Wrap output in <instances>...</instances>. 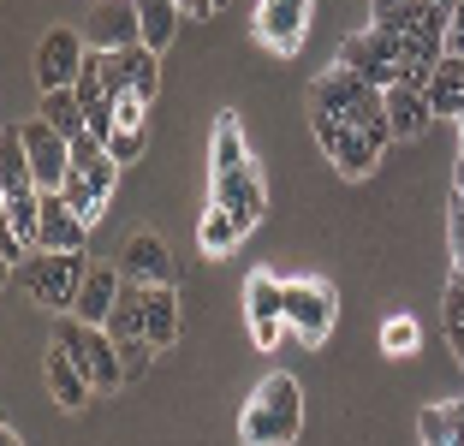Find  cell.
I'll list each match as a JSON object with an SVG mask.
<instances>
[{
  "label": "cell",
  "instance_id": "7a4b0ae2",
  "mask_svg": "<svg viewBox=\"0 0 464 446\" xmlns=\"http://www.w3.org/2000/svg\"><path fill=\"white\" fill-rule=\"evenodd\" d=\"M304 429V393L292 375H268L256 393H250L245 417H238V434H245L250 446H286L298 441Z\"/></svg>",
  "mask_w": 464,
  "mask_h": 446
},
{
  "label": "cell",
  "instance_id": "4fadbf2b",
  "mask_svg": "<svg viewBox=\"0 0 464 446\" xmlns=\"http://www.w3.org/2000/svg\"><path fill=\"white\" fill-rule=\"evenodd\" d=\"M215 203H227L232 215H238V227H256L262 220V208H268V190H262V173L256 167H232V173H215Z\"/></svg>",
  "mask_w": 464,
  "mask_h": 446
},
{
  "label": "cell",
  "instance_id": "d6986e66",
  "mask_svg": "<svg viewBox=\"0 0 464 446\" xmlns=\"http://www.w3.org/2000/svg\"><path fill=\"white\" fill-rule=\"evenodd\" d=\"M24 190H42L36 185V167H30V149H24V131H6L0 143V197H24Z\"/></svg>",
  "mask_w": 464,
  "mask_h": 446
},
{
  "label": "cell",
  "instance_id": "7c38bea8",
  "mask_svg": "<svg viewBox=\"0 0 464 446\" xmlns=\"http://www.w3.org/2000/svg\"><path fill=\"white\" fill-rule=\"evenodd\" d=\"M310 24V0H262L256 6V36L268 54H292Z\"/></svg>",
  "mask_w": 464,
  "mask_h": 446
},
{
  "label": "cell",
  "instance_id": "8d00e7d4",
  "mask_svg": "<svg viewBox=\"0 0 464 446\" xmlns=\"http://www.w3.org/2000/svg\"><path fill=\"white\" fill-rule=\"evenodd\" d=\"M452 190H464V149H459V167H452Z\"/></svg>",
  "mask_w": 464,
  "mask_h": 446
},
{
  "label": "cell",
  "instance_id": "52a82bcc",
  "mask_svg": "<svg viewBox=\"0 0 464 446\" xmlns=\"http://www.w3.org/2000/svg\"><path fill=\"white\" fill-rule=\"evenodd\" d=\"M245 315H250V339H256L262 352L280 345V334H286V280H274L268 268L250 274L245 280Z\"/></svg>",
  "mask_w": 464,
  "mask_h": 446
},
{
  "label": "cell",
  "instance_id": "8fae6325",
  "mask_svg": "<svg viewBox=\"0 0 464 446\" xmlns=\"http://www.w3.org/2000/svg\"><path fill=\"white\" fill-rule=\"evenodd\" d=\"M125 280H143V286H179V262H173V250L161 244V232H131L125 238Z\"/></svg>",
  "mask_w": 464,
  "mask_h": 446
},
{
  "label": "cell",
  "instance_id": "603a6c76",
  "mask_svg": "<svg viewBox=\"0 0 464 446\" xmlns=\"http://www.w3.org/2000/svg\"><path fill=\"white\" fill-rule=\"evenodd\" d=\"M143 297H150V286H143V280H125L120 286V304H113V315H108V334L113 339H137V334H143Z\"/></svg>",
  "mask_w": 464,
  "mask_h": 446
},
{
  "label": "cell",
  "instance_id": "5bb4252c",
  "mask_svg": "<svg viewBox=\"0 0 464 446\" xmlns=\"http://www.w3.org/2000/svg\"><path fill=\"white\" fill-rule=\"evenodd\" d=\"M48 393H54V405H60V411H83V405H90V399L102 393L96 381H90V369H83L78 357L60 345V339L48 345Z\"/></svg>",
  "mask_w": 464,
  "mask_h": 446
},
{
  "label": "cell",
  "instance_id": "ffe728a7",
  "mask_svg": "<svg viewBox=\"0 0 464 446\" xmlns=\"http://www.w3.org/2000/svg\"><path fill=\"white\" fill-rule=\"evenodd\" d=\"M143 334H150L161 352L179 339V292L173 286H150V297H143Z\"/></svg>",
  "mask_w": 464,
  "mask_h": 446
},
{
  "label": "cell",
  "instance_id": "d6a6232c",
  "mask_svg": "<svg viewBox=\"0 0 464 446\" xmlns=\"http://www.w3.org/2000/svg\"><path fill=\"white\" fill-rule=\"evenodd\" d=\"M24 257H30V238H18V232H0V262H6V268H24Z\"/></svg>",
  "mask_w": 464,
  "mask_h": 446
},
{
  "label": "cell",
  "instance_id": "2e32d148",
  "mask_svg": "<svg viewBox=\"0 0 464 446\" xmlns=\"http://www.w3.org/2000/svg\"><path fill=\"white\" fill-rule=\"evenodd\" d=\"M382 102H387V125H393V143H417V137L435 125L429 90H417V83H393V90H382Z\"/></svg>",
  "mask_w": 464,
  "mask_h": 446
},
{
  "label": "cell",
  "instance_id": "ac0fdd59",
  "mask_svg": "<svg viewBox=\"0 0 464 446\" xmlns=\"http://www.w3.org/2000/svg\"><path fill=\"white\" fill-rule=\"evenodd\" d=\"M429 108H435V120H459L464 113V54H440V66L429 72Z\"/></svg>",
  "mask_w": 464,
  "mask_h": 446
},
{
  "label": "cell",
  "instance_id": "484cf974",
  "mask_svg": "<svg viewBox=\"0 0 464 446\" xmlns=\"http://www.w3.org/2000/svg\"><path fill=\"white\" fill-rule=\"evenodd\" d=\"M245 131H238V113H220L215 120V173H232V167H245Z\"/></svg>",
  "mask_w": 464,
  "mask_h": 446
},
{
  "label": "cell",
  "instance_id": "6da1fadb",
  "mask_svg": "<svg viewBox=\"0 0 464 446\" xmlns=\"http://www.w3.org/2000/svg\"><path fill=\"white\" fill-rule=\"evenodd\" d=\"M310 113H334L345 125H363L375 143H393V125H387V102L369 78L345 66H328L322 78H310Z\"/></svg>",
  "mask_w": 464,
  "mask_h": 446
},
{
  "label": "cell",
  "instance_id": "f546056e",
  "mask_svg": "<svg viewBox=\"0 0 464 446\" xmlns=\"http://www.w3.org/2000/svg\"><path fill=\"white\" fill-rule=\"evenodd\" d=\"M155 90H161V54H155V48H137V83H131V95L155 102Z\"/></svg>",
  "mask_w": 464,
  "mask_h": 446
},
{
  "label": "cell",
  "instance_id": "f35d334b",
  "mask_svg": "<svg viewBox=\"0 0 464 446\" xmlns=\"http://www.w3.org/2000/svg\"><path fill=\"white\" fill-rule=\"evenodd\" d=\"M452 274H464V250H459V268H452Z\"/></svg>",
  "mask_w": 464,
  "mask_h": 446
},
{
  "label": "cell",
  "instance_id": "e575fe53",
  "mask_svg": "<svg viewBox=\"0 0 464 446\" xmlns=\"http://www.w3.org/2000/svg\"><path fill=\"white\" fill-rule=\"evenodd\" d=\"M447 405V434H452V446H464V405L459 399H440Z\"/></svg>",
  "mask_w": 464,
  "mask_h": 446
},
{
  "label": "cell",
  "instance_id": "e0dca14e",
  "mask_svg": "<svg viewBox=\"0 0 464 446\" xmlns=\"http://www.w3.org/2000/svg\"><path fill=\"white\" fill-rule=\"evenodd\" d=\"M120 286H125V268H113V262H90V274H83V286H78V310H72V315L108 327L113 304H120Z\"/></svg>",
  "mask_w": 464,
  "mask_h": 446
},
{
  "label": "cell",
  "instance_id": "ab89813d",
  "mask_svg": "<svg viewBox=\"0 0 464 446\" xmlns=\"http://www.w3.org/2000/svg\"><path fill=\"white\" fill-rule=\"evenodd\" d=\"M459 137H464V113H459Z\"/></svg>",
  "mask_w": 464,
  "mask_h": 446
},
{
  "label": "cell",
  "instance_id": "277c9868",
  "mask_svg": "<svg viewBox=\"0 0 464 446\" xmlns=\"http://www.w3.org/2000/svg\"><path fill=\"white\" fill-rule=\"evenodd\" d=\"M83 274H90L83 250H36V257H30V297H36L42 310L72 315V310H78Z\"/></svg>",
  "mask_w": 464,
  "mask_h": 446
},
{
  "label": "cell",
  "instance_id": "cb8c5ba5",
  "mask_svg": "<svg viewBox=\"0 0 464 446\" xmlns=\"http://www.w3.org/2000/svg\"><path fill=\"white\" fill-rule=\"evenodd\" d=\"M137 18H143V48L161 54L179 30V0H137Z\"/></svg>",
  "mask_w": 464,
  "mask_h": 446
},
{
  "label": "cell",
  "instance_id": "9a60e30c",
  "mask_svg": "<svg viewBox=\"0 0 464 446\" xmlns=\"http://www.w3.org/2000/svg\"><path fill=\"white\" fill-rule=\"evenodd\" d=\"M90 238V220L60 197V190H42V232H36V250H83Z\"/></svg>",
  "mask_w": 464,
  "mask_h": 446
},
{
  "label": "cell",
  "instance_id": "4316f807",
  "mask_svg": "<svg viewBox=\"0 0 464 446\" xmlns=\"http://www.w3.org/2000/svg\"><path fill=\"white\" fill-rule=\"evenodd\" d=\"M155 352H161V345H155L150 334H137V339H120V357H125V375L131 381H143V369L155 364Z\"/></svg>",
  "mask_w": 464,
  "mask_h": 446
},
{
  "label": "cell",
  "instance_id": "ba28073f",
  "mask_svg": "<svg viewBox=\"0 0 464 446\" xmlns=\"http://www.w3.org/2000/svg\"><path fill=\"white\" fill-rule=\"evenodd\" d=\"M83 54H90L83 30L54 24L48 36H42V48H36V78H42V90H72V83H78V72H83Z\"/></svg>",
  "mask_w": 464,
  "mask_h": 446
},
{
  "label": "cell",
  "instance_id": "44dd1931",
  "mask_svg": "<svg viewBox=\"0 0 464 446\" xmlns=\"http://www.w3.org/2000/svg\"><path fill=\"white\" fill-rule=\"evenodd\" d=\"M42 120L54 125L66 143H78L83 131H90V120H83V102H78V90H42Z\"/></svg>",
  "mask_w": 464,
  "mask_h": 446
},
{
  "label": "cell",
  "instance_id": "5b68a950",
  "mask_svg": "<svg viewBox=\"0 0 464 446\" xmlns=\"http://www.w3.org/2000/svg\"><path fill=\"white\" fill-rule=\"evenodd\" d=\"M310 125H315V143H322V155L334 161L340 179H369L375 173L382 143H375L363 125H345V120H334V113H310Z\"/></svg>",
  "mask_w": 464,
  "mask_h": 446
},
{
  "label": "cell",
  "instance_id": "f1b7e54d",
  "mask_svg": "<svg viewBox=\"0 0 464 446\" xmlns=\"http://www.w3.org/2000/svg\"><path fill=\"white\" fill-rule=\"evenodd\" d=\"M382 352H387V357L417 352V322H411V315H393V322L382 327Z\"/></svg>",
  "mask_w": 464,
  "mask_h": 446
},
{
  "label": "cell",
  "instance_id": "1f68e13d",
  "mask_svg": "<svg viewBox=\"0 0 464 446\" xmlns=\"http://www.w3.org/2000/svg\"><path fill=\"white\" fill-rule=\"evenodd\" d=\"M108 155L120 167H131L137 155H143V125H113V137H108Z\"/></svg>",
  "mask_w": 464,
  "mask_h": 446
},
{
  "label": "cell",
  "instance_id": "8992f818",
  "mask_svg": "<svg viewBox=\"0 0 464 446\" xmlns=\"http://www.w3.org/2000/svg\"><path fill=\"white\" fill-rule=\"evenodd\" d=\"M340 297L328 280H286V334H298L304 345H322L334 334Z\"/></svg>",
  "mask_w": 464,
  "mask_h": 446
},
{
  "label": "cell",
  "instance_id": "9c48e42d",
  "mask_svg": "<svg viewBox=\"0 0 464 446\" xmlns=\"http://www.w3.org/2000/svg\"><path fill=\"white\" fill-rule=\"evenodd\" d=\"M83 42L113 54V48H143V18H137V0H96L90 18H83Z\"/></svg>",
  "mask_w": 464,
  "mask_h": 446
},
{
  "label": "cell",
  "instance_id": "83f0119b",
  "mask_svg": "<svg viewBox=\"0 0 464 446\" xmlns=\"http://www.w3.org/2000/svg\"><path fill=\"white\" fill-rule=\"evenodd\" d=\"M417 13H423V0H405V6H382V13H375V30H387V36H411V30H417Z\"/></svg>",
  "mask_w": 464,
  "mask_h": 446
},
{
  "label": "cell",
  "instance_id": "7402d4cb",
  "mask_svg": "<svg viewBox=\"0 0 464 446\" xmlns=\"http://www.w3.org/2000/svg\"><path fill=\"white\" fill-rule=\"evenodd\" d=\"M245 238V227H238V215H232L227 203H208L203 227H197V244H203V257H227L232 244Z\"/></svg>",
  "mask_w": 464,
  "mask_h": 446
},
{
  "label": "cell",
  "instance_id": "d4e9b609",
  "mask_svg": "<svg viewBox=\"0 0 464 446\" xmlns=\"http://www.w3.org/2000/svg\"><path fill=\"white\" fill-rule=\"evenodd\" d=\"M60 197H66V203L78 208V215L90 220V227H96V215H102V208H108V190H102L96 179L83 173V167H72V173H66V185H60Z\"/></svg>",
  "mask_w": 464,
  "mask_h": 446
},
{
  "label": "cell",
  "instance_id": "30bf717a",
  "mask_svg": "<svg viewBox=\"0 0 464 446\" xmlns=\"http://www.w3.org/2000/svg\"><path fill=\"white\" fill-rule=\"evenodd\" d=\"M18 131H24L30 167H36V185H42V190H60V185H66V173H72V143H66V137H60L48 120H42V113H36V120H24Z\"/></svg>",
  "mask_w": 464,
  "mask_h": 446
},
{
  "label": "cell",
  "instance_id": "74e56055",
  "mask_svg": "<svg viewBox=\"0 0 464 446\" xmlns=\"http://www.w3.org/2000/svg\"><path fill=\"white\" fill-rule=\"evenodd\" d=\"M382 6H405V0H375V13H382Z\"/></svg>",
  "mask_w": 464,
  "mask_h": 446
},
{
  "label": "cell",
  "instance_id": "836d02e7",
  "mask_svg": "<svg viewBox=\"0 0 464 446\" xmlns=\"http://www.w3.org/2000/svg\"><path fill=\"white\" fill-rule=\"evenodd\" d=\"M447 54H464V0L452 6V24H447Z\"/></svg>",
  "mask_w": 464,
  "mask_h": 446
},
{
  "label": "cell",
  "instance_id": "4dcf8cb0",
  "mask_svg": "<svg viewBox=\"0 0 464 446\" xmlns=\"http://www.w3.org/2000/svg\"><path fill=\"white\" fill-rule=\"evenodd\" d=\"M417 441H423V446H452V434H447V405H423V411H417Z\"/></svg>",
  "mask_w": 464,
  "mask_h": 446
},
{
  "label": "cell",
  "instance_id": "3957f363",
  "mask_svg": "<svg viewBox=\"0 0 464 446\" xmlns=\"http://www.w3.org/2000/svg\"><path fill=\"white\" fill-rule=\"evenodd\" d=\"M54 339L78 357L83 369H90V381H96L102 393H120L125 381H131V375H125V357H120V339H113L108 327L83 322V315H66V322L54 327Z\"/></svg>",
  "mask_w": 464,
  "mask_h": 446
},
{
  "label": "cell",
  "instance_id": "60d3db41",
  "mask_svg": "<svg viewBox=\"0 0 464 446\" xmlns=\"http://www.w3.org/2000/svg\"><path fill=\"white\" fill-rule=\"evenodd\" d=\"M220 6H227V0H215V13H220Z\"/></svg>",
  "mask_w": 464,
  "mask_h": 446
},
{
  "label": "cell",
  "instance_id": "d590c367",
  "mask_svg": "<svg viewBox=\"0 0 464 446\" xmlns=\"http://www.w3.org/2000/svg\"><path fill=\"white\" fill-rule=\"evenodd\" d=\"M179 13H191V18H215V0H179Z\"/></svg>",
  "mask_w": 464,
  "mask_h": 446
}]
</instances>
